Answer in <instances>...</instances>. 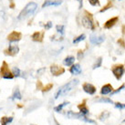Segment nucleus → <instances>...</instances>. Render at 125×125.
Instances as JSON below:
<instances>
[{"label":"nucleus","instance_id":"c756f323","mask_svg":"<svg viewBox=\"0 0 125 125\" xmlns=\"http://www.w3.org/2000/svg\"><path fill=\"white\" fill-rule=\"evenodd\" d=\"M114 107L118 110H123V109H125V104L121 103V102H115Z\"/></svg>","mask_w":125,"mask_h":125},{"label":"nucleus","instance_id":"6ab92c4d","mask_svg":"<svg viewBox=\"0 0 125 125\" xmlns=\"http://www.w3.org/2000/svg\"><path fill=\"white\" fill-rule=\"evenodd\" d=\"M97 101L99 103H107V104H112L113 103V101L111 100V98H106V97H101Z\"/></svg>","mask_w":125,"mask_h":125},{"label":"nucleus","instance_id":"4be33fe9","mask_svg":"<svg viewBox=\"0 0 125 125\" xmlns=\"http://www.w3.org/2000/svg\"><path fill=\"white\" fill-rule=\"evenodd\" d=\"M109 116H110V111H104L100 116H99V119H100V121H102V122H103L106 119L109 118Z\"/></svg>","mask_w":125,"mask_h":125},{"label":"nucleus","instance_id":"423d86ee","mask_svg":"<svg viewBox=\"0 0 125 125\" xmlns=\"http://www.w3.org/2000/svg\"><path fill=\"white\" fill-rule=\"evenodd\" d=\"M18 51H19V48H18V45H14V44H12L11 43L10 45H9V47L7 48V49H5V55L7 56H16L17 54L18 53Z\"/></svg>","mask_w":125,"mask_h":125},{"label":"nucleus","instance_id":"a211bd4d","mask_svg":"<svg viewBox=\"0 0 125 125\" xmlns=\"http://www.w3.org/2000/svg\"><path fill=\"white\" fill-rule=\"evenodd\" d=\"M74 61H75V58L73 56H69V57L65 58L63 62H64V65H66L68 67H71L74 64Z\"/></svg>","mask_w":125,"mask_h":125},{"label":"nucleus","instance_id":"ea45409f","mask_svg":"<svg viewBox=\"0 0 125 125\" xmlns=\"http://www.w3.org/2000/svg\"><path fill=\"white\" fill-rule=\"evenodd\" d=\"M55 123H56V125H60V124L59 123V122H58L57 121H56V120H55Z\"/></svg>","mask_w":125,"mask_h":125},{"label":"nucleus","instance_id":"cd10ccee","mask_svg":"<svg viewBox=\"0 0 125 125\" xmlns=\"http://www.w3.org/2000/svg\"><path fill=\"white\" fill-rule=\"evenodd\" d=\"M124 88H125V83L122 84V85H121V87H119L118 89H117V90H114L113 91H112V92H111V96H112V95H115V94L119 93V92H120V91H122V90H123Z\"/></svg>","mask_w":125,"mask_h":125},{"label":"nucleus","instance_id":"2f4dec72","mask_svg":"<svg viewBox=\"0 0 125 125\" xmlns=\"http://www.w3.org/2000/svg\"><path fill=\"white\" fill-rule=\"evenodd\" d=\"M89 2L91 6H100L99 0H89Z\"/></svg>","mask_w":125,"mask_h":125},{"label":"nucleus","instance_id":"c03bdc74","mask_svg":"<svg viewBox=\"0 0 125 125\" xmlns=\"http://www.w3.org/2000/svg\"><path fill=\"white\" fill-rule=\"evenodd\" d=\"M119 1H121V0H119Z\"/></svg>","mask_w":125,"mask_h":125},{"label":"nucleus","instance_id":"37998d69","mask_svg":"<svg viewBox=\"0 0 125 125\" xmlns=\"http://www.w3.org/2000/svg\"><path fill=\"white\" fill-rule=\"evenodd\" d=\"M0 111H1V109H0Z\"/></svg>","mask_w":125,"mask_h":125},{"label":"nucleus","instance_id":"79ce46f5","mask_svg":"<svg viewBox=\"0 0 125 125\" xmlns=\"http://www.w3.org/2000/svg\"><path fill=\"white\" fill-rule=\"evenodd\" d=\"M30 125H35V124H30Z\"/></svg>","mask_w":125,"mask_h":125},{"label":"nucleus","instance_id":"4468645a","mask_svg":"<svg viewBox=\"0 0 125 125\" xmlns=\"http://www.w3.org/2000/svg\"><path fill=\"white\" fill-rule=\"evenodd\" d=\"M86 100H84V101L81 103V104H79L78 105V108H79V110H80V112L81 113V114L85 115V116H87L88 114H89V112H90V111H89V108L87 107V105H86Z\"/></svg>","mask_w":125,"mask_h":125},{"label":"nucleus","instance_id":"1a4fd4ad","mask_svg":"<svg viewBox=\"0 0 125 125\" xmlns=\"http://www.w3.org/2000/svg\"><path fill=\"white\" fill-rule=\"evenodd\" d=\"M82 89H83V90L86 92V93L90 94V95H94V94L96 93V91H97L96 87H95L94 85H92V84L89 83V82H85V83H83V85H82Z\"/></svg>","mask_w":125,"mask_h":125},{"label":"nucleus","instance_id":"0eeeda50","mask_svg":"<svg viewBox=\"0 0 125 125\" xmlns=\"http://www.w3.org/2000/svg\"><path fill=\"white\" fill-rule=\"evenodd\" d=\"M105 40V37L102 35H95V34H92L90 35V41L91 44H94V45H101L102 42Z\"/></svg>","mask_w":125,"mask_h":125},{"label":"nucleus","instance_id":"7ed1b4c3","mask_svg":"<svg viewBox=\"0 0 125 125\" xmlns=\"http://www.w3.org/2000/svg\"><path fill=\"white\" fill-rule=\"evenodd\" d=\"M67 117L69 119H78V120L83 121V122H89V123H93V124L96 123V121L88 118L87 116L81 114L80 112V113H76V112H73L72 111H69L67 112Z\"/></svg>","mask_w":125,"mask_h":125},{"label":"nucleus","instance_id":"e433bc0d","mask_svg":"<svg viewBox=\"0 0 125 125\" xmlns=\"http://www.w3.org/2000/svg\"><path fill=\"white\" fill-rule=\"evenodd\" d=\"M41 86H42L41 82H40V81L38 80V83H37V88H38V90H40V89H41Z\"/></svg>","mask_w":125,"mask_h":125},{"label":"nucleus","instance_id":"b1692460","mask_svg":"<svg viewBox=\"0 0 125 125\" xmlns=\"http://www.w3.org/2000/svg\"><path fill=\"white\" fill-rule=\"evenodd\" d=\"M86 38V36L82 34V35H80L79 37H77L76 38H74L73 39V44H78V43H80V41H82Z\"/></svg>","mask_w":125,"mask_h":125},{"label":"nucleus","instance_id":"20e7f679","mask_svg":"<svg viewBox=\"0 0 125 125\" xmlns=\"http://www.w3.org/2000/svg\"><path fill=\"white\" fill-rule=\"evenodd\" d=\"M125 69L124 66L122 64H118V65H114V66L111 68V72L114 75V77L118 80H120L122 78L123 74H124Z\"/></svg>","mask_w":125,"mask_h":125},{"label":"nucleus","instance_id":"f704fd0d","mask_svg":"<svg viewBox=\"0 0 125 125\" xmlns=\"http://www.w3.org/2000/svg\"><path fill=\"white\" fill-rule=\"evenodd\" d=\"M83 58V51L82 50H79L78 51V59H81Z\"/></svg>","mask_w":125,"mask_h":125},{"label":"nucleus","instance_id":"c85d7f7f","mask_svg":"<svg viewBox=\"0 0 125 125\" xmlns=\"http://www.w3.org/2000/svg\"><path fill=\"white\" fill-rule=\"evenodd\" d=\"M52 88H53V84L52 83L48 84V85H46L45 87L42 88V92H47V91H49V90H51Z\"/></svg>","mask_w":125,"mask_h":125},{"label":"nucleus","instance_id":"a878e982","mask_svg":"<svg viewBox=\"0 0 125 125\" xmlns=\"http://www.w3.org/2000/svg\"><path fill=\"white\" fill-rule=\"evenodd\" d=\"M56 29H57V31L59 32V34H61V35H64V30H65V26H63V25H58L57 27H56Z\"/></svg>","mask_w":125,"mask_h":125},{"label":"nucleus","instance_id":"f3484780","mask_svg":"<svg viewBox=\"0 0 125 125\" xmlns=\"http://www.w3.org/2000/svg\"><path fill=\"white\" fill-rule=\"evenodd\" d=\"M43 36H44V32H35L32 35V40L35 42H42L43 40Z\"/></svg>","mask_w":125,"mask_h":125},{"label":"nucleus","instance_id":"2eb2a0df","mask_svg":"<svg viewBox=\"0 0 125 125\" xmlns=\"http://www.w3.org/2000/svg\"><path fill=\"white\" fill-rule=\"evenodd\" d=\"M70 72L71 73L72 75L80 74V73H81V67H80V64H73L72 66L70 67Z\"/></svg>","mask_w":125,"mask_h":125},{"label":"nucleus","instance_id":"c9c22d12","mask_svg":"<svg viewBox=\"0 0 125 125\" xmlns=\"http://www.w3.org/2000/svg\"><path fill=\"white\" fill-rule=\"evenodd\" d=\"M45 70H46V68H42V69H40V70H38V75H41L42 72H43V71H45Z\"/></svg>","mask_w":125,"mask_h":125},{"label":"nucleus","instance_id":"f257e3e1","mask_svg":"<svg viewBox=\"0 0 125 125\" xmlns=\"http://www.w3.org/2000/svg\"><path fill=\"white\" fill-rule=\"evenodd\" d=\"M78 84H79V80H77V79L70 80V82L64 84V85L59 88V90H58V91L56 92L55 99L58 100L59 97H64V96H66L67 94L69 93L70 90H72Z\"/></svg>","mask_w":125,"mask_h":125},{"label":"nucleus","instance_id":"9d476101","mask_svg":"<svg viewBox=\"0 0 125 125\" xmlns=\"http://www.w3.org/2000/svg\"><path fill=\"white\" fill-rule=\"evenodd\" d=\"M22 38V34L20 32L18 31H12L10 34H8L7 36V39L10 42H16V41H19Z\"/></svg>","mask_w":125,"mask_h":125},{"label":"nucleus","instance_id":"f8f14e48","mask_svg":"<svg viewBox=\"0 0 125 125\" xmlns=\"http://www.w3.org/2000/svg\"><path fill=\"white\" fill-rule=\"evenodd\" d=\"M113 91V87L111 84H105L101 87V95H107V94H111Z\"/></svg>","mask_w":125,"mask_h":125},{"label":"nucleus","instance_id":"473e14b6","mask_svg":"<svg viewBox=\"0 0 125 125\" xmlns=\"http://www.w3.org/2000/svg\"><path fill=\"white\" fill-rule=\"evenodd\" d=\"M117 43L120 44L122 48H125V42H124V39H123V38H120V39H118V40H117Z\"/></svg>","mask_w":125,"mask_h":125},{"label":"nucleus","instance_id":"bb28decb","mask_svg":"<svg viewBox=\"0 0 125 125\" xmlns=\"http://www.w3.org/2000/svg\"><path fill=\"white\" fill-rule=\"evenodd\" d=\"M12 73H13V75H14V77H19L20 76V74H21V71L20 70L18 69V67H14L13 68V70H12Z\"/></svg>","mask_w":125,"mask_h":125},{"label":"nucleus","instance_id":"9b49d317","mask_svg":"<svg viewBox=\"0 0 125 125\" xmlns=\"http://www.w3.org/2000/svg\"><path fill=\"white\" fill-rule=\"evenodd\" d=\"M62 1L61 0H46L45 2L42 5V8L47 7H50V6H54V7H58L59 5H61Z\"/></svg>","mask_w":125,"mask_h":125},{"label":"nucleus","instance_id":"7c9ffc66","mask_svg":"<svg viewBox=\"0 0 125 125\" xmlns=\"http://www.w3.org/2000/svg\"><path fill=\"white\" fill-rule=\"evenodd\" d=\"M111 6H112V4H111V2L110 1V2H109V3H108L107 5H106V6H105L103 8H102V9H101V10H100V12H101V13H102V12H104V11L108 10L109 8H111Z\"/></svg>","mask_w":125,"mask_h":125},{"label":"nucleus","instance_id":"ddd939ff","mask_svg":"<svg viewBox=\"0 0 125 125\" xmlns=\"http://www.w3.org/2000/svg\"><path fill=\"white\" fill-rule=\"evenodd\" d=\"M118 20H119L118 17H114V18H111V19H109V20L105 23L104 26H103V28H106V29H111V28L118 22Z\"/></svg>","mask_w":125,"mask_h":125},{"label":"nucleus","instance_id":"58836bf2","mask_svg":"<svg viewBox=\"0 0 125 125\" xmlns=\"http://www.w3.org/2000/svg\"><path fill=\"white\" fill-rule=\"evenodd\" d=\"M14 7H15V4L12 2V3L10 4V8H14Z\"/></svg>","mask_w":125,"mask_h":125},{"label":"nucleus","instance_id":"6e6552de","mask_svg":"<svg viewBox=\"0 0 125 125\" xmlns=\"http://www.w3.org/2000/svg\"><path fill=\"white\" fill-rule=\"evenodd\" d=\"M50 71H51L53 76H60V75H62L63 73L65 72V69L59 66V65L53 64V65L50 66Z\"/></svg>","mask_w":125,"mask_h":125},{"label":"nucleus","instance_id":"5701e85b","mask_svg":"<svg viewBox=\"0 0 125 125\" xmlns=\"http://www.w3.org/2000/svg\"><path fill=\"white\" fill-rule=\"evenodd\" d=\"M13 121V117H9V118H7V117H2L1 118V125H7V123H9Z\"/></svg>","mask_w":125,"mask_h":125},{"label":"nucleus","instance_id":"4c0bfd02","mask_svg":"<svg viewBox=\"0 0 125 125\" xmlns=\"http://www.w3.org/2000/svg\"><path fill=\"white\" fill-rule=\"evenodd\" d=\"M79 1V3H80V7H79V8H81L82 7V0H78Z\"/></svg>","mask_w":125,"mask_h":125},{"label":"nucleus","instance_id":"72a5a7b5","mask_svg":"<svg viewBox=\"0 0 125 125\" xmlns=\"http://www.w3.org/2000/svg\"><path fill=\"white\" fill-rule=\"evenodd\" d=\"M44 27H45V29H50V28H52V22H51V21H49Z\"/></svg>","mask_w":125,"mask_h":125},{"label":"nucleus","instance_id":"aec40b11","mask_svg":"<svg viewBox=\"0 0 125 125\" xmlns=\"http://www.w3.org/2000/svg\"><path fill=\"white\" fill-rule=\"evenodd\" d=\"M69 104H70V102H69V101H65V102H63V103H61V104L56 106V107L54 108V111H57V112H59V111H62L63 108L65 107V106H67V105H69Z\"/></svg>","mask_w":125,"mask_h":125},{"label":"nucleus","instance_id":"f03ea898","mask_svg":"<svg viewBox=\"0 0 125 125\" xmlns=\"http://www.w3.org/2000/svg\"><path fill=\"white\" fill-rule=\"evenodd\" d=\"M37 8H38V5H37L35 2H30V3H28V5L23 8V10L19 13L18 18L21 20V19H24V18H28V16H30V15H32L35 12Z\"/></svg>","mask_w":125,"mask_h":125},{"label":"nucleus","instance_id":"a19ab883","mask_svg":"<svg viewBox=\"0 0 125 125\" xmlns=\"http://www.w3.org/2000/svg\"><path fill=\"white\" fill-rule=\"evenodd\" d=\"M122 122H125V119L123 120V121H122Z\"/></svg>","mask_w":125,"mask_h":125},{"label":"nucleus","instance_id":"393cba45","mask_svg":"<svg viewBox=\"0 0 125 125\" xmlns=\"http://www.w3.org/2000/svg\"><path fill=\"white\" fill-rule=\"evenodd\" d=\"M101 63H102V58H101V57H100V58L96 60V62L94 63L92 69H93V70H95V69H98V68L101 67Z\"/></svg>","mask_w":125,"mask_h":125},{"label":"nucleus","instance_id":"39448f33","mask_svg":"<svg viewBox=\"0 0 125 125\" xmlns=\"http://www.w3.org/2000/svg\"><path fill=\"white\" fill-rule=\"evenodd\" d=\"M86 14H87V17H84L82 18V25L86 28H90L91 30H94L95 29V26H94L93 20H92V17H91V14H88V12L86 11Z\"/></svg>","mask_w":125,"mask_h":125},{"label":"nucleus","instance_id":"dca6fc26","mask_svg":"<svg viewBox=\"0 0 125 125\" xmlns=\"http://www.w3.org/2000/svg\"><path fill=\"white\" fill-rule=\"evenodd\" d=\"M8 73H10V70L8 69V65H7V63L6 61H3V64L1 66V69H0V75L3 78L5 75H7Z\"/></svg>","mask_w":125,"mask_h":125},{"label":"nucleus","instance_id":"412c9836","mask_svg":"<svg viewBox=\"0 0 125 125\" xmlns=\"http://www.w3.org/2000/svg\"><path fill=\"white\" fill-rule=\"evenodd\" d=\"M12 99H13V100H15V99H17V100H22V94L20 93L18 88H16V90H15L14 94H13Z\"/></svg>","mask_w":125,"mask_h":125}]
</instances>
